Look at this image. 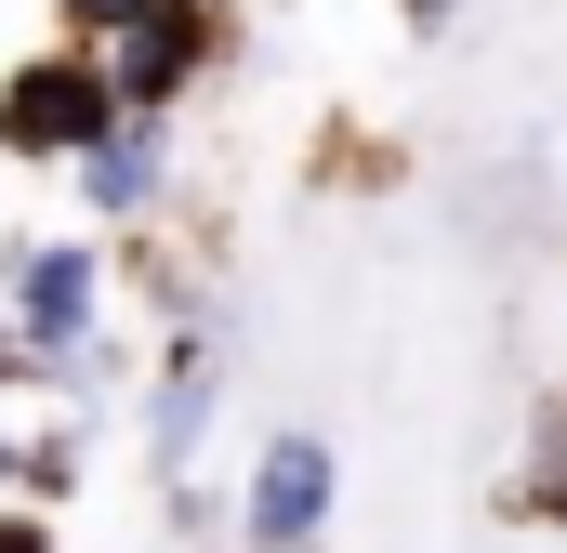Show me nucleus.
Listing matches in <instances>:
<instances>
[{
    "instance_id": "nucleus-2",
    "label": "nucleus",
    "mask_w": 567,
    "mask_h": 553,
    "mask_svg": "<svg viewBox=\"0 0 567 553\" xmlns=\"http://www.w3.org/2000/svg\"><path fill=\"white\" fill-rule=\"evenodd\" d=\"M225 0H133L120 27H93V66H106V93H120V119H172L212 66H225Z\"/></svg>"
},
{
    "instance_id": "nucleus-4",
    "label": "nucleus",
    "mask_w": 567,
    "mask_h": 553,
    "mask_svg": "<svg viewBox=\"0 0 567 553\" xmlns=\"http://www.w3.org/2000/svg\"><path fill=\"white\" fill-rule=\"evenodd\" d=\"M330 501H343V461H330V435H265V461H251V501H238V541H251V553H317Z\"/></svg>"
},
{
    "instance_id": "nucleus-3",
    "label": "nucleus",
    "mask_w": 567,
    "mask_h": 553,
    "mask_svg": "<svg viewBox=\"0 0 567 553\" xmlns=\"http://www.w3.org/2000/svg\"><path fill=\"white\" fill-rule=\"evenodd\" d=\"M106 119H120V93H106L93 40H53V53H13L0 66V145L13 158H80Z\"/></svg>"
},
{
    "instance_id": "nucleus-5",
    "label": "nucleus",
    "mask_w": 567,
    "mask_h": 553,
    "mask_svg": "<svg viewBox=\"0 0 567 553\" xmlns=\"http://www.w3.org/2000/svg\"><path fill=\"white\" fill-rule=\"evenodd\" d=\"M66 171H80L93 225H145V211H158V185H172V119H106Z\"/></svg>"
},
{
    "instance_id": "nucleus-9",
    "label": "nucleus",
    "mask_w": 567,
    "mask_h": 553,
    "mask_svg": "<svg viewBox=\"0 0 567 553\" xmlns=\"http://www.w3.org/2000/svg\"><path fill=\"white\" fill-rule=\"evenodd\" d=\"M396 13H410V27H449V0H396Z\"/></svg>"
},
{
    "instance_id": "nucleus-6",
    "label": "nucleus",
    "mask_w": 567,
    "mask_h": 553,
    "mask_svg": "<svg viewBox=\"0 0 567 553\" xmlns=\"http://www.w3.org/2000/svg\"><path fill=\"white\" fill-rule=\"evenodd\" d=\"M212 396H225V356H212V343H172V369H158V461H172V474H185Z\"/></svg>"
},
{
    "instance_id": "nucleus-1",
    "label": "nucleus",
    "mask_w": 567,
    "mask_h": 553,
    "mask_svg": "<svg viewBox=\"0 0 567 553\" xmlns=\"http://www.w3.org/2000/svg\"><path fill=\"white\" fill-rule=\"evenodd\" d=\"M93 316H106V238H40V251L0 264L13 369H93Z\"/></svg>"
},
{
    "instance_id": "nucleus-8",
    "label": "nucleus",
    "mask_w": 567,
    "mask_h": 553,
    "mask_svg": "<svg viewBox=\"0 0 567 553\" xmlns=\"http://www.w3.org/2000/svg\"><path fill=\"white\" fill-rule=\"evenodd\" d=\"M120 13H133V0H53V27H66V40H93V27H120Z\"/></svg>"
},
{
    "instance_id": "nucleus-7",
    "label": "nucleus",
    "mask_w": 567,
    "mask_h": 553,
    "mask_svg": "<svg viewBox=\"0 0 567 553\" xmlns=\"http://www.w3.org/2000/svg\"><path fill=\"white\" fill-rule=\"evenodd\" d=\"M0 553H53V514L40 501H0Z\"/></svg>"
}]
</instances>
